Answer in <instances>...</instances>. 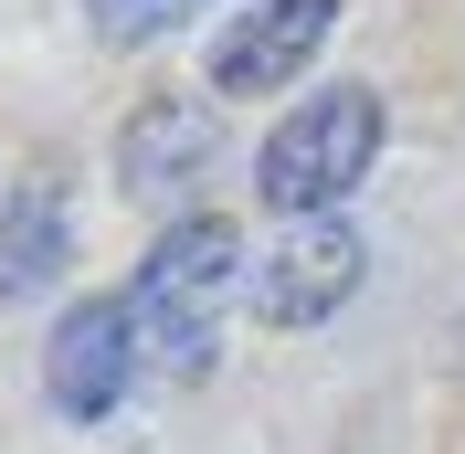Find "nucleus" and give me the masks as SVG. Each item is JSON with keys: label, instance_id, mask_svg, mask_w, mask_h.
<instances>
[{"label": "nucleus", "instance_id": "8", "mask_svg": "<svg viewBox=\"0 0 465 454\" xmlns=\"http://www.w3.org/2000/svg\"><path fill=\"white\" fill-rule=\"evenodd\" d=\"M202 11V0H85V22L106 32V43H159V32H180Z\"/></svg>", "mask_w": 465, "mask_h": 454}, {"label": "nucleus", "instance_id": "2", "mask_svg": "<svg viewBox=\"0 0 465 454\" xmlns=\"http://www.w3.org/2000/svg\"><path fill=\"white\" fill-rule=\"evenodd\" d=\"M371 159H381V95L371 85H318L254 148V191H264V212L307 222V212H339L371 180Z\"/></svg>", "mask_w": 465, "mask_h": 454}, {"label": "nucleus", "instance_id": "6", "mask_svg": "<svg viewBox=\"0 0 465 454\" xmlns=\"http://www.w3.org/2000/svg\"><path fill=\"white\" fill-rule=\"evenodd\" d=\"M339 32V0H254V11H232L223 43H212V95H275L296 85L318 43Z\"/></svg>", "mask_w": 465, "mask_h": 454}, {"label": "nucleus", "instance_id": "3", "mask_svg": "<svg viewBox=\"0 0 465 454\" xmlns=\"http://www.w3.org/2000/svg\"><path fill=\"white\" fill-rule=\"evenodd\" d=\"M243 285H254V317L318 328L328 307H349V285H360V232L339 212H307V222H286L264 243V264H243Z\"/></svg>", "mask_w": 465, "mask_h": 454}, {"label": "nucleus", "instance_id": "1", "mask_svg": "<svg viewBox=\"0 0 465 454\" xmlns=\"http://www.w3.org/2000/svg\"><path fill=\"white\" fill-rule=\"evenodd\" d=\"M243 296V232L223 212H180L138 264V296H127V328H138V360H159L170 380L212 370L223 349V317Z\"/></svg>", "mask_w": 465, "mask_h": 454}, {"label": "nucleus", "instance_id": "5", "mask_svg": "<svg viewBox=\"0 0 465 454\" xmlns=\"http://www.w3.org/2000/svg\"><path fill=\"white\" fill-rule=\"evenodd\" d=\"M43 380H54V412H74V423H106L116 401H127V380H138V328H127V296H74L54 328V349H43Z\"/></svg>", "mask_w": 465, "mask_h": 454}, {"label": "nucleus", "instance_id": "7", "mask_svg": "<svg viewBox=\"0 0 465 454\" xmlns=\"http://www.w3.org/2000/svg\"><path fill=\"white\" fill-rule=\"evenodd\" d=\"M54 264H64V201L32 180V191H11V212H0V296H32Z\"/></svg>", "mask_w": 465, "mask_h": 454}, {"label": "nucleus", "instance_id": "4", "mask_svg": "<svg viewBox=\"0 0 465 454\" xmlns=\"http://www.w3.org/2000/svg\"><path fill=\"white\" fill-rule=\"evenodd\" d=\"M212 159H223V116H212L202 95H148V106L127 116V138H116L127 201H159V212H180V201L202 191Z\"/></svg>", "mask_w": 465, "mask_h": 454}]
</instances>
